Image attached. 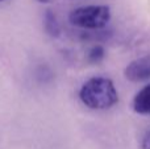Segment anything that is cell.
Here are the masks:
<instances>
[{
	"mask_svg": "<svg viewBox=\"0 0 150 149\" xmlns=\"http://www.w3.org/2000/svg\"><path fill=\"white\" fill-rule=\"evenodd\" d=\"M142 149H150V129H148L142 139Z\"/></svg>",
	"mask_w": 150,
	"mask_h": 149,
	"instance_id": "7",
	"label": "cell"
},
{
	"mask_svg": "<svg viewBox=\"0 0 150 149\" xmlns=\"http://www.w3.org/2000/svg\"><path fill=\"white\" fill-rule=\"evenodd\" d=\"M104 57H105V50H104V48L101 46V45H95V46H92L90 49V52H88V61H90L91 63L101 62V61L104 60Z\"/></svg>",
	"mask_w": 150,
	"mask_h": 149,
	"instance_id": "6",
	"label": "cell"
},
{
	"mask_svg": "<svg viewBox=\"0 0 150 149\" xmlns=\"http://www.w3.org/2000/svg\"><path fill=\"white\" fill-rule=\"evenodd\" d=\"M1 1H4V0H0V3H1Z\"/></svg>",
	"mask_w": 150,
	"mask_h": 149,
	"instance_id": "9",
	"label": "cell"
},
{
	"mask_svg": "<svg viewBox=\"0 0 150 149\" xmlns=\"http://www.w3.org/2000/svg\"><path fill=\"white\" fill-rule=\"evenodd\" d=\"M125 78L130 82H145L150 79V54L132 61L125 67Z\"/></svg>",
	"mask_w": 150,
	"mask_h": 149,
	"instance_id": "3",
	"label": "cell"
},
{
	"mask_svg": "<svg viewBox=\"0 0 150 149\" xmlns=\"http://www.w3.org/2000/svg\"><path fill=\"white\" fill-rule=\"evenodd\" d=\"M37 1H40V3H47L49 0H37Z\"/></svg>",
	"mask_w": 150,
	"mask_h": 149,
	"instance_id": "8",
	"label": "cell"
},
{
	"mask_svg": "<svg viewBox=\"0 0 150 149\" xmlns=\"http://www.w3.org/2000/svg\"><path fill=\"white\" fill-rule=\"evenodd\" d=\"M44 28L45 32L52 37H58L61 33V26L57 20V16L50 9H47L44 16Z\"/></svg>",
	"mask_w": 150,
	"mask_h": 149,
	"instance_id": "5",
	"label": "cell"
},
{
	"mask_svg": "<svg viewBox=\"0 0 150 149\" xmlns=\"http://www.w3.org/2000/svg\"><path fill=\"white\" fill-rule=\"evenodd\" d=\"M69 20L73 25L83 29L104 28L111 20V8L108 5H86L71 11Z\"/></svg>",
	"mask_w": 150,
	"mask_h": 149,
	"instance_id": "2",
	"label": "cell"
},
{
	"mask_svg": "<svg viewBox=\"0 0 150 149\" xmlns=\"http://www.w3.org/2000/svg\"><path fill=\"white\" fill-rule=\"evenodd\" d=\"M79 98L83 104L91 110H107L117 103L119 94L109 78L95 77L82 86Z\"/></svg>",
	"mask_w": 150,
	"mask_h": 149,
	"instance_id": "1",
	"label": "cell"
},
{
	"mask_svg": "<svg viewBox=\"0 0 150 149\" xmlns=\"http://www.w3.org/2000/svg\"><path fill=\"white\" fill-rule=\"evenodd\" d=\"M133 110L140 115L150 114V83L140 90L133 99Z\"/></svg>",
	"mask_w": 150,
	"mask_h": 149,
	"instance_id": "4",
	"label": "cell"
}]
</instances>
